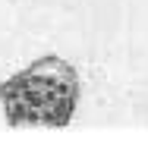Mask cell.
I'll use <instances>...</instances> for the list:
<instances>
[{"label": "cell", "instance_id": "obj_1", "mask_svg": "<svg viewBox=\"0 0 148 151\" xmlns=\"http://www.w3.org/2000/svg\"><path fill=\"white\" fill-rule=\"evenodd\" d=\"M82 98V82L69 60L57 54H44L25 69L13 73L0 85V107L3 120L19 126H51L63 129L76 116Z\"/></svg>", "mask_w": 148, "mask_h": 151}]
</instances>
